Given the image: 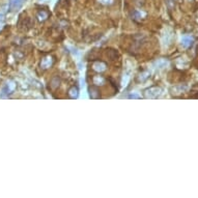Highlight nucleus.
<instances>
[{
  "instance_id": "f257e3e1",
  "label": "nucleus",
  "mask_w": 198,
  "mask_h": 198,
  "mask_svg": "<svg viewBox=\"0 0 198 198\" xmlns=\"http://www.w3.org/2000/svg\"><path fill=\"white\" fill-rule=\"evenodd\" d=\"M15 89H16V83L13 82V81H8L1 90L0 98H6V97L11 96L15 91Z\"/></svg>"
},
{
  "instance_id": "f03ea898",
  "label": "nucleus",
  "mask_w": 198,
  "mask_h": 198,
  "mask_svg": "<svg viewBox=\"0 0 198 198\" xmlns=\"http://www.w3.org/2000/svg\"><path fill=\"white\" fill-rule=\"evenodd\" d=\"M161 89L158 88V87H150V88H147L146 90H144V97L147 99H155L158 98L160 96V92Z\"/></svg>"
},
{
  "instance_id": "7ed1b4c3",
  "label": "nucleus",
  "mask_w": 198,
  "mask_h": 198,
  "mask_svg": "<svg viewBox=\"0 0 198 198\" xmlns=\"http://www.w3.org/2000/svg\"><path fill=\"white\" fill-rule=\"evenodd\" d=\"M53 64V59L51 56H46L44 57L43 59H42L41 61V68H43V70H48V68H50L51 66H52Z\"/></svg>"
},
{
  "instance_id": "20e7f679",
  "label": "nucleus",
  "mask_w": 198,
  "mask_h": 198,
  "mask_svg": "<svg viewBox=\"0 0 198 198\" xmlns=\"http://www.w3.org/2000/svg\"><path fill=\"white\" fill-rule=\"evenodd\" d=\"M92 68H94V71L97 72V73H103V72L106 71L107 66L103 61H96L92 64Z\"/></svg>"
},
{
  "instance_id": "39448f33",
  "label": "nucleus",
  "mask_w": 198,
  "mask_h": 198,
  "mask_svg": "<svg viewBox=\"0 0 198 198\" xmlns=\"http://www.w3.org/2000/svg\"><path fill=\"white\" fill-rule=\"evenodd\" d=\"M24 3V0H9L8 7L11 11H17L19 9Z\"/></svg>"
},
{
  "instance_id": "423d86ee",
  "label": "nucleus",
  "mask_w": 198,
  "mask_h": 198,
  "mask_svg": "<svg viewBox=\"0 0 198 198\" xmlns=\"http://www.w3.org/2000/svg\"><path fill=\"white\" fill-rule=\"evenodd\" d=\"M92 82H94V84L97 85V86H100V85H104L105 84V82H106V79H105L103 76L98 75V76H94V77L92 78Z\"/></svg>"
},
{
  "instance_id": "0eeeda50",
  "label": "nucleus",
  "mask_w": 198,
  "mask_h": 198,
  "mask_svg": "<svg viewBox=\"0 0 198 198\" xmlns=\"http://www.w3.org/2000/svg\"><path fill=\"white\" fill-rule=\"evenodd\" d=\"M89 97L91 99H99L100 98V91L97 87L92 86V87H89Z\"/></svg>"
},
{
  "instance_id": "6e6552de",
  "label": "nucleus",
  "mask_w": 198,
  "mask_h": 198,
  "mask_svg": "<svg viewBox=\"0 0 198 198\" xmlns=\"http://www.w3.org/2000/svg\"><path fill=\"white\" fill-rule=\"evenodd\" d=\"M68 96H70L71 99H77L79 97V90H78L77 87L75 86L71 87L70 90H68Z\"/></svg>"
},
{
  "instance_id": "1a4fd4ad",
  "label": "nucleus",
  "mask_w": 198,
  "mask_h": 198,
  "mask_svg": "<svg viewBox=\"0 0 198 198\" xmlns=\"http://www.w3.org/2000/svg\"><path fill=\"white\" fill-rule=\"evenodd\" d=\"M143 17H144V14L141 13V11H132V19H134L135 21H140Z\"/></svg>"
},
{
  "instance_id": "9d476101",
  "label": "nucleus",
  "mask_w": 198,
  "mask_h": 198,
  "mask_svg": "<svg viewBox=\"0 0 198 198\" xmlns=\"http://www.w3.org/2000/svg\"><path fill=\"white\" fill-rule=\"evenodd\" d=\"M59 83H60V80L58 77H54L52 80H51V82H50V86L52 89H56L57 87L59 86Z\"/></svg>"
},
{
  "instance_id": "9b49d317",
  "label": "nucleus",
  "mask_w": 198,
  "mask_h": 198,
  "mask_svg": "<svg viewBox=\"0 0 198 198\" xmlns=\"http://www.w3.org/2000/svg\"><path fill=\"white\" fill-rule=\"evenodd\" d=\"M49 17V14L47 13L46 11H41L37 13V19H39V21H45L47 20Z\"/></svg>"
},
{
  "instance_id": "f8f14e48",
  "label": "nucleus",
  "mask_w": 198,
  "mask_h": 198,
  "mask_svg": "<svg viewBox=\"0 0 198 198\" xmlns=\"http://www.w3.org/2000/svg\"><path fill=\"white\" fill-rule=\"evenodd\" d=\"M99 2L104 5H111L114 2V0H99Z\"/></svg>"
},
{
  "instance_id": "ddd939ff",
  "label": "nucleus",
  "mask_w": 198,
  "mask_h": 198,
  "mask_svg": "<svg viewBox=\"0 0 198 198\" xmlns=\"http://www.w3.org/2000/svg\"><path fill=\"white\" fill-rule=\"evenodd\" d=\"M129 98H130V99H139L140 97H139L138 94H130V96H129Z\"/></svg>"
}]
</instances>
